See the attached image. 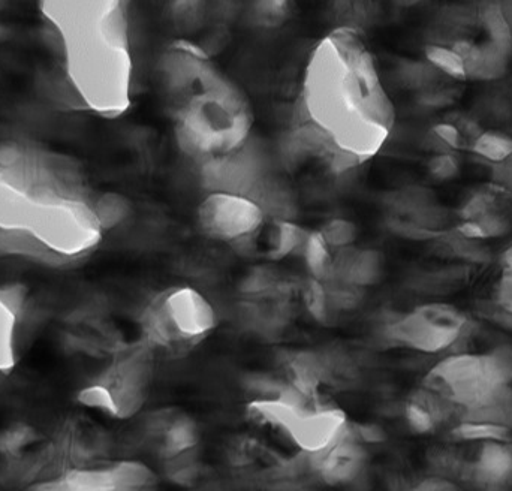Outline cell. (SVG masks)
<instances>
[{
	"instance_id": "4",
	"label": "cell",
	"mask_w": 512,
	"mask_h": 491,
	"mask_svg": "<svg viewBox=\"0 0 512 491\" xmlns=\"http://www.w3.org/2000/svg\"><path fill=\"white\" fill-rule=\"evenodd\" d=\"M511 379L512 346L504 345L489 354L445 358L424 379V390L468 412L492 402Z\"/></svg>"
},
{
	"instance_id": "44",
	"label": "cell",
	"mask_w": 512,
	"mask_h": 491,
	"mask_svg": "<svg viewBox=\"0 0 512 491\" xmlns=\"http://www.w3.org/2000/svg\"><path fill=\"white\" fill-rule=\"evenodd\" d=\"M510 158H511V161H512V155L510 156Z\"/></svg>"
},
{
	"instance_id": "30",
	"label": "cell",
	"mask_w": 512,
	"mask_h": 491,
	"mask_svg": "<svg viewBox=\"0 0 512 491\" xmlns=\"http://www.w3.org/2000/svg\"><path fill=\"white\" fill-rule=\"evenodd\" d=\"M252 15L259 26H279L291 15V5L286 2L256 3Z\"/></svg>"
},
{
	"instance_id": "14",
	"label": "cell",
	"mask_w": 512,
	"mask_h": 491,
	"mask_svg": "<svg viewBox=\"0 0 512 491\" xmlns=\"http://www.w3.org/2000/svg\"><path fill=\"white\" fill-rule=\"evenodd\" d=\"M149 430L155 441L156 450L165 459L170 460L191 453L200 439L197 424L188 415L179 412H158L153 415Z\"/></svg>"
},
{
	"instance_id": "23",
	"label": "cell",
	"mask_w": 512,
	"mask_h": 491,
	"mask_svg": "<svg viewBox=\"0 0 512 491\" xmlns=\"http://www.w3.org/2000/svg\"><path fill=\"white\" fill-rule=\"evenodd\" d=\"M388 204L394 212L409 218L414 213L420 212L424 207L436 204V200L430 189L421 188V186H408V188L393 192Z\"/></svg>"
},
{
	"instance_id": "6",
	"label": "cell",
	"mask_w": 512,
	"mask_h": 491,
	"mask_svg": "<svg viewBox=\"0 0 512 491\" xmlns=\"http://www.w3.org/2000/svg\"><path fill=\"white\" fill-rule=\"evenodd\" d=\"M153 376V349L140 345L120 352L92 384L81 388L78 402L117 420H128L143 409Z\"/></svg>"
},
{
	"instance_id": "25",
	"label": "cell",
	"mask_w": 512,
	"mask_h": 491,
	"mask_svg": "<svg viewBox=\"0 0 512 491\" xmlns=\"http://www.w3.org/2000/svg\"><path fill=\"white\" fill-rule=\"evenodd\" d=\"M426 59L439 72H444L457 80H466L462 57L453 47L448 48L441 44L427 45Z\"/></svg>"
},
{
	"instance_id": "1",
	"label": "cell",
	"mask_w": 512,
	"mask_h": 491,
	"mask_svg": "<svg viewBox=\"0 0 512 491\" xmlns=\"http://www.w3.org/2000/svg\"><path fill=\"white\" fill-rule=\"evenodd\" d=\"M394 122L393 101L360 32L342 26L328 33L310 54L289 132L304 158L345 173L381 150Z\"/></svg>"
},
{
	"instance_id": "17",
	"label": "cell",
	"mask_w": 512,
	"mask_h": 491,
	"mask_svg": "<svg viewBox=\"0 0 512 491\" xmlns=\"http://www.w3.org/2000/svg\"><path fill=\"white\" fill-rule=\"evenodd\" d=\"M453 48L462 57L466 78L492 81L504 77L507 72L510 56L502 53L490 41L480 45L469 41H456Z\"/></svg>"
},
{
	"instance_id": "18",
	"label": "cell",
	"mask_w": 512,
	"mask_h": 491,
	"mask_svg": "<svg viewBox=\"0 0 512 491\" xmlns=\"http://www.w3.org/2000/svg\"><path fill=\"white\" fill-rule=\"evenodd\" d=\"M93 209H95L96 218H98L104 233L119 227L132 215L131 201L125 195L117 194V192H104V194L95 195Z\"/></svg>"
},
{
	"instance_id": "29",
	"label": "cell",
	"mask_w": 512,
	"mask_h": 491,
	"mask_svg": "<svg viewBox=\"0 0 512 491\" xmlns=\"http://www.w3.org/2000/svg\"><path fill=\"white\" fill-rule=\"evenodd\" d=\"M438 72L429 62H409L400 69V77L411 89H424L438 78Z\"/></svg>"
},
{
	"instance_id": "39",
	"label": "cell",
	"mask_w": 512,
	"mask_h": 491,
	"mask_svg": "<svg viewBox=\"0 0 512 491\" xmlns=\"http://www.w3.org/2000/svg\"><path fill=\"white\" fill-rule=\"evenodd\" d=\"M483 315L495 324L512 330V312L510 310L502 309L498 304H495V306H490V309L483 310Z\"/></svg>"
},
{
	"instance_id": "20",
	"label": "cell",
	"mask_w": 512,
	"mask_h": 491,
	"mask_svg": "<svg viewBox=\"0 0 512 491\" xmlns=\"http://www.w3.org/2000/svg\"><path fill=\"white\" fill-rule=\"evenodd\" d=\"M309 231L298 227L294 221H274L268 255L273 259H282L297 250L303 249Z\"/></svg>"
},
{
	"instance_id": "33",
	"label": "cell",
	"mask_w": 512,
	"mask_h": 491,
	"mask_svg": "<svg viewBox=\"0 0 512 491\" xmlns=\"http://www.w3.org/2000/svg\"><path fill=\"white\" fill-rule=\"evenodd\" d=\"M204 6L206 5L200 2L176 3V6H173V15L177 26L185 27V29L195 27V24L200 23L206 14Z\"/></svg>"
},
{
	"instance_id": "43",
	"label": "cell",
	"mask_w": 512,
	"mask_h": 491,
	"mask_svg": "<svg viewBox=\"0 0 512 491\" xmlns=\"http://www.w3.org/2000/svg\"><path fill=\"white\" fill-rule=\"evenodd\" d=\"M502 262H504V268L512 270V245L505 250L504 256H502Z\"/></svg>"
},
{
	"instance_id": "22",
	"label": "cell",
	"mask_w": 512,
	"mask_h": 491,
	"mask_svg": "<svg viewBox=\"0 0 512 491\" xmlns=\"http://www.w3.org/2000/svg\"><path fill=\"white\" fill-rule=\"evenodd\" d=\"M481 20L490 36V42L502 53L512 54V33L499 2L486 3L481 9Z\"/></svg>"
},
{
	"instance_id": "13",
	"label": "cell",
	"mask_w": 512,
	"mask_h": 491,
	"mask_svg": "<svg viewBox=\"0 0 512 491\" xmlns=\"http://www.w3.org/2000/svg\"><path fill=\"white\" fill-rule=\"evenodd\" d=\"M459 477L483 491H502L512 480V445L483 442L477 460L463 463Z\"/></svg>"
},
{
	"instance_id": "24",
	"label": "cell",
	"mask_w": 512,
	"mask_h": 491,
	"mask_svg": "<svg viewBox=\"0 0 512 491\" xmlns=\"http://www.w3.org/2000/svg\"><path fill=\"white\" fill-rule=\"evenodd\" d=\"M304 304L310 315L322 324H328L333 318L334 307L330 301L325 283L321 280L310 279L307 280L303 288Z\"/></svg>"
},
{
	"instance_id": "3",
	"label": "cell",
	"mask_w": 512,
	"mask_h": 491,
	"mask_svg": "<svg viewBox=\"0 0 512 491\" xmlns=\"http://www.w3.org/2000/svg\"><path fill=\"white\" fill-rule=\"evenodd\" d=\"M167 99L177 144L200 165L230 155L251 140L254 111L248 98L210 59Z\"/></svg>"
},
{
	"instance_id": "40",
	"label": "cell",
	"mask_w": 512,
	"mask_h": 491,
	"mask_svg": "<svg viewBox=\"0 0 512 491\" xmlns=\"http://www.w3.org/2000/svg\"><path fill=\"white\" fill-rule=\"evenodd\" d=\"M26 491H77L72 489L65 478L59 477L54 480L44 481V483L35 484V486L29 487Z\"/></svg>"
},
{
	"instance_id": "35",
	"label": "cell",
	"mask_w": 512,
	"mask_h": 491,
	"mask_svg": "<svg viewBox=\"0 0 512 491\" xmlns=\"http://www.w3.org/2000/svg\"><path fill=\"white\" fill-rule=\"evenodd\" d=\"M492 210L493 200L489 195H475V197H472L471 200L465 204V207H463L462 218L465 219V221H477L481 216L492 212Z\"/></svg>"
},
{
	"instance_id": "15",
	"label": "cell",
	"mask_w": 512,
	"mask_h": 491,
	"mask_svg": "<svg viewBox=\"0 0 512 491\" xmlns=\"http://www.w3.org/2000/svg\"><path fill=\"white\" fill-rule=\"evenodd\" d=\"M382 273H384V258L381 252L373 249H357L352 246L337 250L330 277L327 280H336V282L364 289L378 283Z\"/></svg>"
},
{
	"instance_id": "28",
	"label": "cell",
	"mask_w": 512,
	"mask_h": 491,
	"mask_svg": "<svg viewBox=\"0 0 512 491\" xmlns=\"http://www.w3.org/2000/svg\"><path fill=\"white\" fill-rule=\"evenodd\" d=\"M321 236L324 237L325 243L330 249H348L354 246L358 237V230L355 224L348 219L334 218L330 219L324 227L319 230Z\"/></svg>"
},
{
	"instance_id": "38",
	"label": "cell",
	"mask_w": 512,
	"mask_h": 491,
	"mask_svg": "<svg viewBox=\"0 0 512 491\" xmlns=\"http://www.w3.org/2000/svg\"><path fill=\"white\" fill-rule=\"evenodd\" d=\"M411 491H462L453 481L444 477H430L421 481Z\"/></svg>"
},
{
	"instance_id": "31",
	"label": "cell",
	"mask_w": 512,
	"mask_h": 491,
	"mask_svg": "<svg viewBox=\"0 0 512 491\" xmlns=\"http://www.w3.org/2000/svg\"><path fill=\"white\" fill-rule=\"evenodd\" d=\"M405 417L409 427L418 435H427V433L435 432L436 426H438L435 417L430 414L429 409L424 408L415 399L409 400L408 405L405 406Z\"/></svg>"
},
{
	"instance_id": "36",
	"label": "cell",
	"mask_w": 512,
	"mask_h": 491,
	"mask_svg": "<svg viewBox=\"0 0 512 491\" xmlns=\"http://www.w3.org/2000/svg\"><path fill=\"white\" fill-rule=\"evenodd\" d=\"M432 132L448 149L456 150L463 146L462 132L457 126L450 125V123H439L432 129Z\"/></svg>"
},
{
	"instance_id": "7",
	"label": "cell",
	"mask_w": 512,
	"mask_h": 491,
	"mask_svg": "<svg viewBox=\"0 0 512 491\" xmlns=\"http://www.w3.org/2000/svg\"><path fill=\"white\" fill-rule=\"evenodd\" d=\"M466 325V316L450 304H423L391 322L387 337L406 348L436 354L454 345Z\"/></svg>"
},
{
	"instance_id": "21",
	"label": "cell",
	"mask_w": 512,
	"mask_h": 491,
	"mask_svg": "<svg viewBox=\"0 0 512 491\" xmlns=\"http://www.w3.org/2000/svg\"><path fill=\"white\" fill-rule=\"evenodd\" d=\"M451 436L457 441L468 442H510L511 429L508 426L481 421H462L454 427Z\"/></svg>"
},
{
	"instance_id": "9",
	"label": "cell",
	"mask_w": 512,
	"mask_h": 491,
	"mask_svg": "<svg viewBox=\"0 0 512 491\" xmlns=\"http://www.w3.org/2000/svg\"><path fill=\"white\" fill-rule=\"evenodd\" d=\"M201 183L207 194L243 195L251 198L261 183L270 176L267 159L251 140L230 155L200 165Z\"/></svg>"
},
{
	"instance_id": "5",
	"label": "cell",
	"mask_w": 512,
	"mask_h": 491,
	"mask_svg": "<svg viewBox=\"0 0 512 491\" xmlns=\"http://www.w3.org/2000/svg\"><path fill=\"white\" fill-rule=\"evenodd\" d=\"M140 325L143 342L153 351H185L215 330L218 313L197 289L174 286L149 301Z\"/></svg>"
},
{
	"instance_id": "11",
	"label": "cell",
	"mask_w": 512,
	"mask_h": 491,
	"mask_svg": "<svg viewBox=\"0 0 512 491\" xmlns=\"http://www.w3.org/2000/svg\"><path fill=\"white\" fill-rule=\"evenodd\" d=\"M63 478L77 491H144L155 483L152 469L137 460L71 469Z\"/></svg>"
},
{
	"instance_id": "37",
	"label": "cell",
	"mask_w": 512,
	"mask_h": 491,
	"mask_svg": "<svg viewBox=\"0 0 512 491\" xmlns=\"http://www.w3.org/2000/svg\"><path fill=\"white\" fill-rule=\"evenodd\" d=\"M496 304L502 309L512 312V270H508V268L502 270L498 291H496Z\"/></svg>"
},
{
	"instance_id": "10",
	"label": "cell",
	"mask_w": 512,
	"mask_h": 491,
	"mask_svg": "<svg viewBox=\"0 0 512 491\" xmlns=\"http://www.w3.org/2000/svg\"><path fill=\"white\" fill-rule=\"evenodd\" d=\"M351 429L348 417L339 408L310 406L295 415L283 435L306 456H315L336 445Z\"/></svg>"
},
{
	"instance_id": "32",
	"label": "cell",
	"mask_w": 512,
	"mask_h": 491,
	"mask_svg": "<svg viewBox=\"0 0 512 491\" xmlns=\"http://www.w3.org/2000/svg\"><path fill=\"white\" fill-rule=\"evenodd\" d=\"M388 227L397 236L403 239L415 240V242H426V240L442 239L447 231L444 233H436V231L426 230V228L418 227L414 222L408 219L394 218L388 222Z\"/></svg>"
},
{
	"instance_id": "12",
	"label": "cell",
	"mask_w": 512,
	"mask_h": 491,
	"mask_svg": "<svg viewBox=\"0 0 512 491\" xmlns=\"http://www.w3.org/2000/svg\"><path fill=\"white\" fill-rule=\"evenodd\" d=\"M306 457L312 471L330 486H349L366 471L367 453L352 427L333 447Z\"/></svg>"
},
{
	"instance_id": "8",
	"label": "cell",
	"mask_w": 512,
	"mask_h": 491,
	"mask_svg": "<svg viewBox=\"0 0 512 491\" xmlns=\"http://www.w3.org/2000/svg\"><path fill=\"white\" fill-rule=\"evenodd\" d=\"M197 219L201 231L210 239L246 243L254 239L267 218L251 198L213 192L201 201Z\"/></svg>"
},
{
	"instance_id": "42",
	"label": "cell",
	"mask_w": 512,
	"mask_h": 491,
	"mask_svg": "<svg viewBox=\"0 0 512 491\" xmlns=\"http://www.w3.org/2000/svg\"><path fill=\"white\" fill-rule=\"evenodd\" d=\"M9 38H11V29H9L8 24L0 18V44L8 41Z\"/></svg>"
},
{
	"instance_id": "16",
	"label": "cell",
	"mask_w": 512,
	"mask_h": 491,
	"mask_svg": "<svg viewBox=\"0 0 512 491\" xmlns=\"http://www.w3.org/2000/svg\"><path fill=\"white\" fill-rule=\"evenodd\" d=\"M26 295L21 286H0V373L14 369L18 361V336Z\"/></svg>"
},
{
	"instance_id": "27",
	"label": "cell",
	"mask_w": 512,
	"mask_h": 491,
	"mask_svg": "<svg viewBox=\"0 0 512 491\" xmlns=\"http://www.w3.org/2000/svg\"><path fill=\"white\" fill-rule=\"evenodd\" d=\"M442 239H445V243L450 247L451 252L463 261L484 264L490 259L489 249L480 240L466 239L457 231H453V233L447 231Z\"/></svg>"
},
{
	"instance_id": "34",
	"label": "cell",
	"mask_w": 512,
	"mask_h": 491,
	"mask_svg": "<svg viewBox=\"0 0 512 491\" xmlns=\"http://www.w3.org/2000/svg\"><path fill=\"white\" fill-rule=\"evenodd\" d=\"M430 173L438 180H450L456 177L459 171V164L456 158L451 156L450 153H442V155L435 156L429 164Z\"/></svg>"
},
{
	"instance_id": "19",
	"label": "cell",
	"mask_w": 512,
	"mask_h": 491,
	"mask_svg": "<svg viewBox=\"0 0 512 491\" xmlns=\"http://www.w3.org/2000/svg\"><path fill=\"white\" fill-rule=\"evenodd\" d=\"M301 253L313 279L325 282L330 277L334 255L319 231H310Z\"/></svg>"
},
{
	"instance_id": "26",
	"label": "cell",
	"mask_w": 512,
	"mask_h": 491,
	"mask_svg": "<svg viewBox=\"0 0 512 491\" xmlns=\"http://www.w3.org/2000/svg\"><path fill=\"white\" fill-rule=\"evenodd\" d=\"M474 152L487 161L501 164L512 155V138L499 132H481L474 141Z\"/></svg>"
},
{
	"instance_id": "2",
	"label": "cell",
	"mask_w": 512,
	"mask_h": 491,
	"mask_svg": "<svg viewBox=\"0 0 512 491\" xmlns=\"http://www.w3.org/2000/svg\"><path fill=\"white\" fill-rule=\"evenodd\" d=\"M59 41L63 77L83 110L116 119L131 107L134 62L128 3L42 2Z\"/></svg>"
},
{
	"instance_id": "41",
	"label": "cell",
	"mask_w": 512,
	"mask_h": 491,
	"mask_svg": "<svg viewBox=\"0 0 512 491\" xmlns=\"http://www.w3.org/2000/svg\"><path fill=\"white\" fill-rule=\"evenodd\" d=\"M499 5H501L502 14H504L512 33V0H504V2H499Z\"/></svg>"
}]
</instances>
